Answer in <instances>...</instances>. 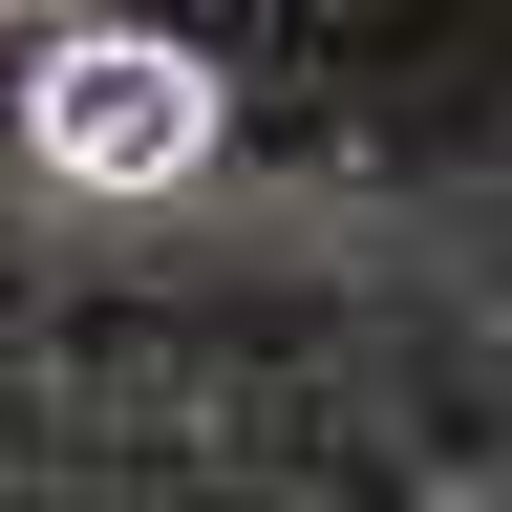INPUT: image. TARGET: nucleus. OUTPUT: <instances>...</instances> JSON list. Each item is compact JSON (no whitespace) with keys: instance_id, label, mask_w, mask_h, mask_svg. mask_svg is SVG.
Returning a JSON list of instances; mask_svg holds the SVG:
<instances>
[{"instance_id":"f257e3e1","label":"nucleus","mask_w":512,"mask_h":512,"mask_svg":"<svg viewBox=\"0 0 512 512\" xmlns=\"http://www.w3.org/2000/svg\"><path fill=\"white\" fill-rule=\"evenodd\" d=\"M22 128H43V171H86V192H171L192 150H214V64H192V43L86 22V43H43Z\"/></svg>"}]
</instances>
